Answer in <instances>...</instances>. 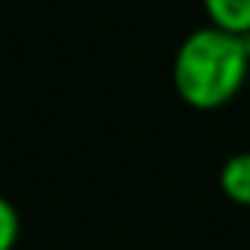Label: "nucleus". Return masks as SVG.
<instances>
[{
    "instance_id": "obj_1",
    "label": "nucleus",
    "mask_w": 250,
    "mask_h": 250,
    "mask_svg": "<svg viewBox=\"0 0 250 250\" xmlns=\"http://www.w3.org/2000/svg\"><path fill=\"white\" fill-rule=\"evenodd\" d=\"M250 74L247 39L218 27L188 33L174 53V88L180 100L200 112L227 106Z\"/></svg>"
},
{
    "instance_id": "obj_4",
    "label": "nucleus",
    "mask_w": 250,
    "mask_h": 250,
    "mask_svg": "<svg viewBox=\"0 0 250 250\" xmlns=\"http://www.w3.org/2000/svg\"><path fill=\"white\" fill-rule=\"evenodd\" d=\"M21 235V218L18 209L12 206V200H6L0 194V250H15Z\"/></svg>"
},
{
    "instance_id": "obj_3",
    "label": "nucleus",
    "mask_w": 250,
    "mask_h": 250,
    "mask_svg": "<svg viewBox=\"0 0 250 250\" xmlns=\"http://www.w3.org/2000/svg\"><path fill=\"white\" fill-rule=\"evenodd\" d=\"M221 191L235 203V206H247L250 209V150H238L232 153L218 174Z\"/></svg>"
},
{
    "instance_id": "obj_2",
    "label": "nucleus",
    "mask_w": 250,
    "mask_h": 250,
    "mask_svg": "<svg viewBox=\"0 0 250 250\" xmlns=\"http://www.w3.org/2000/svg\"><path fill=\"white\" fill-rule=\"evenodd\" d=\"M209 27L250 39V0H203Z\"/></svg>"
}]
</instances>
